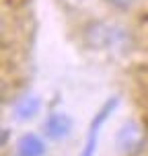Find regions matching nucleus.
<instances>
[{"mask_svg":"<svg viewBox=\"0 0 148 156\" xmlns=\"http://www.w3.org/2000/svg\"><path fill=\"white\" fill-rule=\"evenodd\" d=\"M119 99L117 97H111L103 103V107L97 111V115L93 117V121L88 125V132H86V140H85V148L80 152V156H95V150H97V140H99V132H101V125L111 117V113L115 111Z\"/></svg>","mask_w":148,"mask_h":156,"instance_id":"nucleus-1","label":"nucleus"},{"mask_svg":"<svg viewBox=\"0 0 148 156\" xmlns=\"http://www.w3.org/2000/svg\"><path fill=\"white\" fill-rule=\"evenodd\" d=\"M115 144H117V150L124 152V154L134 152L142 144V132H140V127H138V123L128 121V123L121 125L117 136H115Z\"/></svg>","mask_w":148,"mask_h":156,"instance_id":"nucleus-2","label":"nucleus"},{"mask_svg":"<svg viewBox=\"0 0 148 156\" xmlns=\"http://www.w3.org/2000/svg\"><path fill=\"white\" fill-rule=\"evenodd\" d=\"M72 132V117L62 113V111H56L47 117L45 121V136L52 140H64L68 133Z\"/></svg>","mask_w":148,"mask_h":156,"instance_id":"nucleus-3","label":"nucleus"},{"mask_svg":"<svg viewBox=\"0 0 148 156\" xmlns=\"http://www.w3.org/2000/svg\"><path fill=\"white\" fill-rule=\"evenodd\" d=\"M16 154L19 156H43L45 154V144L35 133H25L16 144Z\"/></svg>","mask_w":148,"mask_h":156,"instance_id":"nucleus-4","label":"nucleus"},{"mask_svg":"<svg viewBox=\"0 0 148 156\" xmlns=\"http://www.w3.org/2000/svg\"><path fill=\"white\" fill-rule=\"evenodd\" d=\"M39 105H41V101H39L37 97L25 94L23 99L15 105V117L19 121H29V119H33V117L37 115Z\"/></svg>","mask_w":148,"mask_h":156,"instance_id":"nucleus-5","label":"nucleus"},{"mask_svg":"<svg viewBox=\"0 0 148 156\" xmlns=\"http://www.w3.org/2000/svg\"><path fill=\"white\" fill-rule=\"evenodd\" d=\"M109 2L113 4V6H117V8H128L134 0H109Z\"/></svg>","mask_w":148,"mask_h":156,"instance_id":"nucleus-6","label":"nucleus"},{"mask_svg":"<svg viewBox=\"0 0 148 156\" xmlns=\"http://www.w3.org/2000/svg\"><path fill=\"white\" fill-rule=\"evenodd\" d=\"M6 140H8V129L4 127V129H2V146L6 144Z\"/></svg>","mask_w":148,"mask_h":156,"instance_id":"nucleus-7","label":"nucleus"}]
</instances>
